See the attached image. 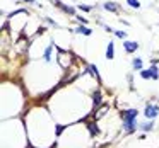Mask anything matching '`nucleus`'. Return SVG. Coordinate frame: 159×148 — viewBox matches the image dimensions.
<instances>
[{
    "label": "nucleus",
    "instance_id": "9",
    "mask_svg": "<svg viewBox=\"0 0 159 148\" xmlns=\"http://www.w3.org/2000/svg\"><path fill=\"white\" fill-rule=\"evenodd\" d=\"M151 77H152V78H154V80H157V77H159V72H157V66H154V65L151 66Z\"/></svg>",
    "mask_w": 159,
    "mask_h": 148
},
{
    "label": "nucleus",
    "instance_id": "7",
    "mask_svg": "<svg viewBox=\"0 0 159 148\" xmlns=\"http://www.w3.org/2000/svg\"><path fill=\"white\" fill-rule=\"evenodd\" d=\"M75 31H77V32H80V34H86V36H89V34H91V29L84 27V26H79V27H77Z\"/></svg>",
    "mask_w": 159,
    "mask_h": 148
},
{
    "label": "nucleus",
    "instance_id": "8",
    "mask_svg": "<svg viewBox=\"0 0 159 148\" xmlns=\"http://www.w3.org/2000/svg\"><path fill=\"white\" fill-rule=\"evenodd\" d=\"M132 65H134V70H142V60L140 58H135Z\"/></svg>",
    "mask_w": 159,
    "mask_h": 148
},
{
    "label": "nucleus",
    "instance_id": "6",
    "mask_svg": "<svg viewBox=\"0 0 159 148\" xmlns=\"http://www.w3.org/2000/svg\"><path fill=\"white\" fill-rule=\"evenodd\" d=\"M104 9H106V11H110V12H115L118 9V5L113 4V2H106V4H104Z\"/></svg>",
    "mask_w": 159,
    "mask_h": 148
},
{
    "label": "nucleus",
    "instance_id": "12",
    "mask_svg": "<svg viewBox=\"0 0 159 148\" xmlns=\"http://www.w3.org/2000/svg\"><path fill=\"white\" fill-rule=\"evenodd\" d=\"M135 116H137V111L135 109H128L127 112H125V117H134L135 119Z\"/></svg>",
    "mask_w": 159,
    "mask_h": 148
},
{
    "label": "nucleus",
    "instance_id": "16",
    "mask_svg": "<svg viewBox=\"0 0 159 148\" xmlns=\"http://www.w3.org/2000/svg\"><path fill=\"white\" fill-rule=\"evenodd\" d=\"M50 56H52V48H46V51H45V60L46 61H50Z\"/></svg>",
    "mask_w": 159,
    "mask_h": 148
},
{
    "label": "nucleus",
    "instance_id": "5",
    "mask_svg": "<svg viewBox=\"0 0 159 148\" xmlns=\"http://www.w3.org/2000/svg\"><path fill=\"white\" fill-rule=\"evenodd\" d=\"M113 56H115V44H113V43H110V44H108V51H106V58L111 60Z\"/></svg>",
    "mask_w": 159,
    "mask_h": 148
},
{
    "label": "nucleus",
    "instance_id": "17",
    "mask_svg": "<svg viewBox=\"0 0 159 148\" xmlns=\"http://www.w3.org/2000/svg\"><path fill=\"white\" fill-rule=\"evenodd\" d=\"M142 77L144 78H151V70H142Z\"/></svg>",
    "mask_w": 159,
    "mask_h": 148
},
{
    "label": "nucleus",
    "instance_id": "18",
    "mask_svg": "<svg viewBox=\"0 0 159 148\" xmlns=\"http://www.w3.org/2000/svg\"><path fill=\"white\" fill-rule=\"evenodd\" d=\"M79 9H80V11H86V12H89L93 7H91V5H79Z\"/></svg>",
    "mask_w": 159,
    "mask_h": 148
},
{
    "label": "nucleus",
    "instance_id": "10",
    "mask_svg": "<svg viewBox=\"0 0 159 148\" xmlns=\"http://www.w3.org/2000/svg\"><path fill=\"white\" fill-rule=\"evenodd\" d=\"M99 104H101V94L96 92V94H94V109H96Z\"/></svg>",
    "mask_w": 159,
    "mask_h": 148
},
{
    "label": "nucleus",
    "instance_id": "19",
    "mask_svg": "<svg viewBox=\"0 0 159 148\" xmlns=\"http://www.w3.org/2000/svg\"><path fill=\"white\" fill-rule=\"evenodd\" d=\"M115 34H116L118 38H125V36H127V34H125V32H121V31H116V32H115Z\"/></svg>",
    "mask_w": 159,
    "mask_h": 148
},
{
    "label": "nucleus",
    "instance_id": "20",
    "mask_svg": "<svg viewBox=\"0 0 159 148\" xmlns=\"http://www.w3.org/2000/svg\"><path fill=\"white\" fill-rule=\"evenodd\" d=\"M24 2H31V4H33V2H34V0H24Z\"/></svg>",
    "mask_w": 159,
    "mask_h": 148
},
{
    "label": "nucleus",
    "instance_id": "14",
    "mask_svg": "<svg viewBox=\"0 0 159 148\" xmlns=\"http://www.w3.org/2000/svg\"><path fill=\"white\" fill-rule=\"evenodd\" d=\"M87 128H89V131H91L93 136H96V134H98V128L94 126V124H87Z\"/></svg>",
    "mask_w": 159,
    "mask_h": 148
},
{
    "label": "nucleus",
    "instance_id": "11",
    "mask_svg": "<svg viewBox=\"0 0 159 148\" xmlns=\"http://www.w3.org/2000/svg\"><path fill=\"white\" fill-rule=\"evenodd\" d=\"M127 2H128V5H130V7H134V9L140 7V2H139V0H127Z\"/></svg>",
    "mask_w": 159,
    "mask_h": 148
},
{
    "label": "nucleus",
    "instance_id": "1",
    "mask_svg": "<svg viewBox=\"0 0 159 148\" xmlns=\"http://www.w3.org/2000/svg\"><path fill=\"white\" fill-rule=\"evenodd\" d=\"M135 126H137V123H135L134 117H125L123 128H125V131H127V133H132V131L135 129Z\"/></svg>",
    "mask_w": 159,
    "mask_h": 148
},
{
    "label": "nucleus",
    "instance_id": "2",
    "mask_svg": "<svg viewBox=\"0 0 159 148\" xmlns=\"http://www.w3.org/2000/svg\"><path fill=\"white\" fill-rule=\"evenodd\" d=\"M157 112H159L157 106H147V107H145V111H144V114L149 117V119H154V117L157 116Z\"/></svg>",
    "mask_w": 159,
    "mask_h": 148
},
{
    "label": "nucleus",
    "instance_id": "4",
    "mask_svg": "<svg viewBox=\"0 0 159 148\" xmlns=\"http://www.w3.org/2000/svg\"><path fill=\"white\" fill-rule=\"evenodd\" d=\"M53 4H55V5H58V7L62 9V11H65L67 14H74V7H67V5H63L62 2H57V0L53 2Z\"/></svg>",
    "mask_w": 159,
    "mask_h": 148
},
{
    "label": "nucleus",
    "instance_id": "3",
    "mask_svg": "<svg viewBox=\"0 0 159 148\" xmlns=\"http://www.w3.org/2000/svg\"><path fill=\"white\" fill-rule=\"evenodd\" d=\"M123 48L127 53H135L139 48V43H134V41H125L123 43Z\"/></svg>",
    "mask_w": 159,
    "mask_h": 148
},
{
    "label": "nucleus",
    "instance_id": "15",
    "mask_svg": "<svg viewBox=\"0 0 159 148\" xmlns=\"http://www.w3.org/2000/svg\"><path fill=\"white\" fill-rule=\"evenodd\" d=\"M152 126H154V123H152V121H151V123H145V124H140V129H151Z\"/></svg>",
    "mask_w": 159,
    "mask_h": 148
},
{
    "label": "nucleus",
    "instance_id": "13",
    "mask_svg": "<svg viewBox=\"0 0 159 148\" xmlns=\"http://www.w3.org/2000/svg\"><path fill=\"white\" fill-rule=\"evenodd\" d=\"M89 70H91V72H93V75L96 77L98 80H99V72H98V70H96V66H94V65H89Z\"/></svg>",
    "mask_w": 159,
    "mask_h": 148
}]
</instances>
